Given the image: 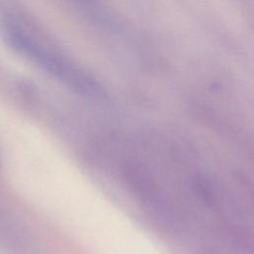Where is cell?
Here are the masks:
<instances>
[{"label":"cell","instance_id":"cell-1","mask_svg":"<svg viewBox=\"0 0 254 254\" xmlns=\"http://www.w3.org/2000/svg\"><path fill=\"white\" fill-rule=\"evenodd\" d=\"M1 30L8 44L19 54L50 73L66 87L86 97L98 98L103 90L97 81L72 63L57 47L16 15L6 13L1 18Z\"/></svg>","mask_w":254,"mask_h":254},{"label":"cell","instance_id":"cell-2","mask_svg":"<svg viewBox=\"0 0 254 254\" xmlns=\"http://www.w3.org/2000/svg\"><path fill=\"white\" fill-rule=\"evenodd\" d=\"M0 247L10 254H33L34 245L22 225L0 206Z\"/></svg>","mask_w":254,"mask_h":254}]
</instances>
